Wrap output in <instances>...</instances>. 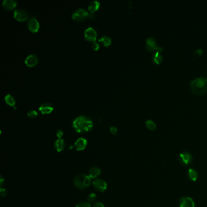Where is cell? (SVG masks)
Returning a JSON list of instances; mask_svg holds the SVG:
<instances>
[{
	"label": "cell",
	"mask_w": 207,
	"mask_h": 207,
	"mask_svg": "<svg viewBox=\"0 0 207 207\" xmlns=\"http://www.w3.org/2000/svg\"><path fill=\"white\" fill-rule=\"evenodd\" d=\"M193 200L189 197H183L180 199L179 207H194Z\"/></svg>",
	"instance_id": "cell-10"
},
{
	"label": "cell",
	"mask_w": 207,
	"mask_h": 207,
	"mask_svg": "<svg viewBox=\"0 0 207 207\" xmlns=\"http://www.w3.org/2000/svg\"><path fill=\"white\" fill-rule=\"evenodd\" d=\"M104 207V205L103 204H102V203H100V202H96L94 204V205H93V207Z\"/></svg>",
	"instance_id": "cell-32"
},
{
	"label": "cell",
	"mask_w": 207,
	"mask_h": 207,
	"mask_svg": "<svg viewBox=\"0 0 207 207\" xmlns=\"http://www.w3.org/2000/svg\"><path fill=\"white\" fill-rule=\"evenodd\" d=\"M146 48L147 50L150 52L156 51L157 52H160L163 49V48L157 46V42L155 39L153 37H150L147 38L146 41Z\"/></svg>",
	"instance_id": "cell-4"
},
{
	"label": "cell",
	"mask_w": 207,
	"mask_h": 207,
	"mask_svg": "<svg viewBox=\"0 0 207 207\" xmlns=\"http://www.w3.org/2000/svg\"><path fill=\"white\" fill-rule=\"evenodd\" d=\"M97 35L96 30L91 27L86 29L84 32L85 39L89 41H95L97 39Z\"/></svg>",
	"instance_id": "cell-8"
},
{
	"label": "cell",
	"mask_w": 207,
	"mask_h": 207,
	"mask_svg": "<svg viewBox=\"0 0 207 207\" xmlns=\"http://www.w3.org/2000/svg\"><path fill=\"white\" fill-rule=\"evenodd\" d=\"M110 131L112 134H116L117 132V128L115 127H111L110 128Z\"/></svg>",
	"instance_id": "cell-29"
},
{
	"label": "cell",
	"mask_w": 207,
	"mask_h": 207,
	"mask_svg": "<svg viewBox=\"0 0 207 207\" xmlns=\"http://www.w3.org/2000/svg\"><path fill=\"white\" fill-rule=\"evenodd\" d=\"M17 6V2L14 0H4L2 6L7 10H11L15 8Z\"/></svg>",
	"instance_id": "cell-16"
},
{
	"label": "cell",
	"mask_w": 207,
	"mask_h": 207,
	"mask_svg": "<svg viewBox=\"0 0 207 207\" xmlns=\"http://www.w3.org/2000/svg\"><path fill=\"white\" fill-rule=\"evenodd\" d=\"M87 140L84 138H79L75 143V148L77 151H82L85 149L87 145Z\"/></svg>",
	"instance_id": "cell-13"
},
{
	"label": "cell",
	"mask_w": 207,
	"mask_h": 207,
	"mask_svg": "<svg viewBox=\"0 0 207 207\" xmlns=\"http://www.w3.org/2000/svg\"><path fill=\"white\" fill-rule=\"evenodd\" d=\"M89 16L88 12L84 9H78L76 11H75L72 15L73 20L77 21H81L85 20L86 17Z\"/></svg>",
	"instance_id": "cell-5"
},
{
	"label": "cell",
	"mask_w": 207,
	"mask_h": 207,
	"mask_svg": "<svg viewBox=\"0 0 207 207\" xmlns=\"http://www.w3.org/2000/svg\"><path fill=\"white\" fill-rule=\"evenodd\" d=\"M99 41L102 42L104 46H109L111 44V39L107 36H104Z\"/></svg>",
	"instance_id": "cell-21"
},
{
	"label": "cell",
	"mask_w": 207,
	"mask_h": 207,
	"mask_svg": "<svg viewBox=\"0 0 207 207\" xmlns=\"http://www.w3.org/2000/svg\"><path fill=\"white\" fill-rule=\"evenodd\" d=\"M14 17L18 21H25L28 19L29 15L25 10L22 9H17L14 11Z\"/></svg>",
	"instance_id": "cell-6"
},
{
	"label": "cell",
	"mask_w": 207,
	"mask_h": 207,
	"mask_svg": "<svg viewBox=\"0 0 207 207\" xmlns=\"http://www.w3.org/2000/svg\"><path fill=\"white\" fill-rule=\"evenodd\" d=\"M152 61L155 64H159L163 61V57L160 52H157L153 55Z\"/></svg>",
	"instance_id": "cell-20"
},
{
	"label": "cell",
	"mask_w": 207,
	"mask_h": 207,
	"mask_svg": "<svg viewBox=\"0 0 207 207\" xmlns=\"http://www.w3.org/2000/svg\"><path fill=\"white\" fill-rule=\"evenodd\" d=\"M74 183L78 189H84L90 185L91 178L89 176H86L83 174H80L75 178Z\"/></svg>",
	"instance_id": "cell-3"
},
{
	"label": "cell",
	"mask_w": 207,
	"mask_h": 207,
	"mask_svg": "<svg viewBox=\"0 0 207 207\" xmlns=\"http://www.w3.org/2000/svg\"><path fill=\"white\" fill-rule=\"evenodd\" d=\"M92 46V48L94 50V51H97L99 49V43L94 41L91 45Z\"/></svg>",
	"instance_id": "cell-28"
},
{
	"label": "cell",
	"mask_w": 207,
	"mask_h": 207,
	"mask_svg": "<svg viewBox=\"0 0 207 207\" xmlns=\"http://www.w3.org/2000/svg\"><path fill=\"white\" fill-rule=\"evenodd\" d=\"M53 109V106L51 104L49 103L42 104L39 107V110L40 112H41L42 114H49Z\"/></svg>",
	"instance_id": "cell-14"
},
{
	"label": "cell",
	"mask_w": 207,
	"mask_h": 207,
	"mask_svg": "<svg viewBox=\"0 0 207 207\" xmlns=\"http://www.w3.org/2000/svg\"><path fill=\"white\" fill-rule=\"evenodd\" d=\"M203 53V50L202 49H197L194 51V54L197 57H201Z\"/></svg>",
	"instance_id": "cell-27"
},
{
	"label": "cell",
	"mask_w": 207,
	"mask_h": 207,
	"mask_svg": "<svg viewBox=\"0 0 207 207\" xmlns=\"http://www.w3.org/2000/svg\"><path fill=\"white\" fill-rule=\"evenodd\" d=\"M191 91L196 96H203L207 93V78H197L190 83Z\"/></svg>",
	"instance_id": "cell-2"
},
{
	"label": "cell",
	"mask_w": 207,
	"mask_h": 207,
	"mask_svg": "<svg viewBox=\"0 0 207 207\" xmlns=\"http://www.w3.org/2000/svg\"><path fill=\"white\" fill-rule=\"evenodd\" d=\"M93 122L85 116H79L73 122V128L78 133L88 132L93 128Z\"/></svg>",
	"instance_id": "cell-1"
},
{
	"label": "cell",
	"mask_w": 207,
	"mask_h": 207,
	"mask_svg": "<svg viewBox=\"0 0 207 207\" xmlns=\"http://www.w3.org/2000/svg\"><path fill=\"white\" fill-rule=\"evenodd\" d=\"M57 135L58 139H61V137L63 135V132L61 130H58L57 133Z\"/></svg>",
	"instance_id": "cell-31"
},
{
	"label": "cell",
	"mask_w": 207,
	"mask_h": 207,
	"mask_svg": "<svg viewBox=\"0 0 207 207\" xmlns=\"http://www.w3.org/2000/svg\"><path fill=\"white\" fill-rule=\"evenodd\" d=\"M7 191H6V189H4V188H1V196H2V197H5V196H6V195H7Z\"/></svg>",
	"instance_id": "cell-30"
},
{
	"label": "cell",
	"mask_w": 207,
	"mask_h": 207,
	"mask_svg": "<svg viewBox=\"0 0 207 207\" xmlns=\"http://www.w3.org/2000/svg\"><path fill=\"white\" fill-rule=\"evenodd\" d=\"M94 188L99 192H104L107 189V183L102 179H96L92 182Z\"/></svg>",
	"instance_id": "cell-9"
},
{
	"label": "cell",
	"mask_w": 207,
	"mask_h": 207,
	"mask_svg": "<svg viewBox=\"0 0 207 207\" xmlns=\"http://www.w3.org/2000/svg\"><path fill=\"white\" fill-rule=\"evenodd\" d=\"M27 115H28V116H29V117H30V118H35V117H36L37 116L38 113L36 111H35V110H32V111H30L28 112Z\"/></svg>",
	"instance_id": "cell-26"
},
{
	"label": "cell",
	"mask_w": 207,
	"mask_h": 207,
	"mask_svg": "<svg viewBox=\"0 0 207 207\" xmlns=\"http://www.w3.org/2000/svg\"><path fill=\"white\" fill-rule=\"evenodd\" d=\"M38 62V60L37 57L35 55L32 54L29 55L27 57L25 60V63L29 67H33L37 64Z\"/></svg>",
	"instance_id": "cell-11"
},
{
	"label": "cell",
	"mask_w": 207,
	"mask_h": 207,
	"mask_svg": "<svg viewBox=\"0 0 207 207\" xmlns=\"http://www.w3.org/2000/svg\"><path fill=\"white\" fill-rule=\"evenodd\" d=\"M4 99H5L6 102L9 105H10V106H14L15 104V99L10 94H7V96H6Z\"/></svg>",
	"instance_id": "cell-22"
},
{
	"label": "cell",
	"mask_w": 207,
	"mask_h": 207,
	"mask_svg": "<svg viewBox=\"0 0 207 207\" xmlns=\"http://www.w3.org/2000/svg\"><path fill=\"white\" fill-rule=\"evenodd\" d=\"M188 178L192 181H196L198 178V173L194 169H189L187 173Z\"/></svg>",
	"instance_id": "cell-19"
},
{
	"label": "cell",
	"mask_w": 207,
	"mask_h": 207,
	"mask_svg": "<svg viewBox=\"0 0 207 207\" xmlns=\"http://www.w3.org/2000/svg\"><path fill=\"white\" fill-rule=\"evenodd\" d=\"M28 28L32 32H37L40 28L39 22L35 18H33L28 22Z\"/></svg>",
	"instance_id": "cell-12"
},
{
	"label": "cell",
	"mask_w": 207,
	"mask_h": 207,
	"mask_svg": "<svg viewBox=\"0 0 207 207\" xmlns=\"http://www.w3.org/2000/svg\"><path fill=\"white\" fill-rule=\"evenodd\" d=\"M97 199V196L94 193H91L88 195L87 200L89 202H94Z\"/></svg>",
	"instance_id": "cell-24"
},
{
	"label": "cell",
	"mask_w": 207,
	"mask_h": 207,
	"mask_svg": "<svg viewBox=\"0 0 207 207\" xmlns=\"http://www.w3.org/2000/svg\"><path fill=\"white\" fill-rule=\"evenodd\" d=\"M192 155L187 152H183L179 155V162L185 166H188L190 165L192 162Z\"/></svg>",
	"instance_id": "cell-7"
},
{
	"label": "cell",
	"mask_w": 207,
	"mask_h": 207,
	"mask_svg": "<svg viewBox=\"0 0 207 207\" xmlns=\"http://www.w3.org/2000/svg\"><path fill=\"white\" fill-rule=\"evenodd\" d=\"M54 147L57 152L62 151L65 148L64 140L62 139H58L54 143Z\"/></svg>",
	"instance_id": "cell-15"
},
{
	"label": "cell",
	"mask_w": 207,
	"mask_h": 207,
	"mask_svg": "<svg viewBox=\"0 0 207 207\" xmlns=\"http://www.w3.org/2000/svg\"><path fill=\"white\" fill-rule=\"evenodd\" d=\"M100 7V2L98 1H94L90 2L88 10L91 14H94L96 11H97Z\"/></svg>",
	"instance_id": "cell-18"
},
{
	"label": "cell",
	"mask_w": 207,
	"mask_h": 207,
	"mask_svg": "<svg viewBox=\"0 0 207 207\" xmlns=\"http://www.w3.org/2000/svg\"><path fill=\"white\" fill-rule=\"evenodd\" d=\"M101 173V170L98 167H92L89 171V176L91 178L95 179L99 176Z\"/></svg>",
	"instance_id": "cell-17"
},
{
	"label": "cell",
	"mask_w": 207,
	"mask_h": 207,
	"mask_svg": "<svg viewBox=\"0 0 207 207\" xmlns=\"http://www.w3.org/2000/svg\"><path fill=\"white\" fill-rule=\"evenodd\" d=\"M76 207H91V204L88 202H80L77 204Z\"/></svg>",
	"instance_id": "cell-25"
},
{
	"label": "cell",
	"mask_w": 207,
	"mask_h": 207,
	"mask_svg": "<svg viewBox=\"0 0 207 207\" xmlns=\"http://www.w3.org/2000/svg\"><path fill=\"white\" fill-rule=\"evenodd\" d=\"M146 126L148 130L151 131H154L156 128L155 122L151 120H148L146 121Z\"/></svg>",
	"instance_id": "cell-23"
}]
</instances>
